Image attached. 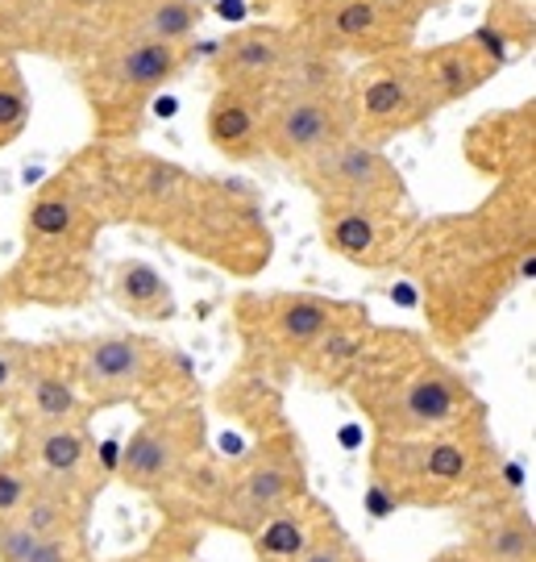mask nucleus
<instances>
[{"label": "nucleus", "instance_id": "obj_25", "mask_svg": "<svg viewBox=\"0 0 536 562\" xmlns=\"http://www.w3.org/2000/svg\"><path fill=\"white\" fill-rule=\"evenodd\" d=\"M333 521H338V517L304 492L299 501H292L287 508H278L275 517H266V521L250 533L254 559L259 562H299L304 554H308V546L317 542Z\"/></svg>", "mask_w": 536, "mask_h": 562}, {"label": "nucleus", "instance_id": "obj_19", "mask_svg": "<svg viewBox=\"0 0 536 562\" xmlns=\"http://www.w3.org/2000/svg\"><path fill=\"white\" fill-rule=\"evenodd\" d=\"M287 46H292V25H241V30H233L213 55L217 88H246V92H262L271 101V83L283 67Z\"/></svg>", "mask_w": 536, "mask_h": 562}, {"label": "nucleus", "instance_id": "obj_26", "mask_svg": "<svg viewBox=\"0 0 536 562\" xmlns=\"http://www.w3.org/2000/svg\"><path fill=\"white\" fill-rule=\"evenodd\" d=\"M345 59L320 50L317 42L299 38L292 30V46L283 55L275 83H271V101H312V97H345Z\"/></svg>", "mask_w": 536, "mask_h": 562}, {"label": "nucleus", "instance_id": "obj_23", "mask_svg": "<svg viewBox=\"0 0 536 562\" xmlns=\"http://www.w3.org/2000/svg\"><path fill=\"white\" fill-rule=\"evenodd\" d=\"M271 101L262 92L246 88H217L208 113H204V134L213 142V150L229 162L262 159V125H266Z\"/></svg>", "mask_w": 536, "mask_h": 562}, {"label": "nucleus", "instance_id": "obj_13", "mask_svg": "<svg viewBox=\"0 0 536 562\" xmlns=\"http://www.w3.org/2000/svg\"><path fill=\"white\" fill-rule=\"evenodd\" d=\"M296 180L320 204H383V209H408L412 204L408 183H403L396 162L387 159V150L357 138L338 142L312 162H304Z\"/></svg>", "mask_w": 536, "mask_h": 562}, {"label": "nucleus", "instance_id": "obj_36", "mask_svg": "<svg viewBox=\"0 0 536 562\" xmlns=\"http://www.w3.org/2000/svg\"><path fill=\"white\" fill-rule=\"evenodd\" d=\"M4 308H9V304H4V296H0V338H4Z\"/></svg>", "mask_w": 536, "mask_h": 562}, {"label": "nucleus", "instance_id": "obj_9", "mask_svg": "<svg viewBox=\"0 0 536 562\" xmlns=\"http://www.w3.org/2000/svg\"><path fill=\"white\" fill-rule=\"evenodd\" d=\"M345 301L317 292H246L233 304V325L241 338V375L271 380L299 371L312 341L333 325Z\"/></svg>", "mask_w": 536, "mask_h": 562}, {"label": "nucleus", "instance_id": "obj_3", "mask_svg": "<svg viewBox=\"0 0 536 562\" xmlns=\"http://www.w3.org/2000/svg\"><path fill=\"white\" fill-rule=\"evenodd\" d=\"M109 222L113 213L104 196L100 146H88L25 204V255L0 280L4 304H80L92 288L88 259Z\"/></svg>", "mask_w": 536, "mask_h": 562}, {"label": "nucleus", "instance_id": "obj_21", "mask_svg": "<svg viewBox=\"0 0 536 562\" xmlns=\"http://www.w3.org/2000/svg\"><path fill=\"white\" fill-rule=\"evenodd\" d=\"M466 517H470L466 546L482 562H536V525L520 501L487 492L482 501L466 504Z\"/></svg>", "mask_w": 536, "mask_h": 562}, {"label": "nucleus", "instance_id": "obj_14", "mask_svg": "<svg viewBox=\"0 0 536 562\" xmlns=\"http://www.w3.org/2000/svg\"><path fill=\"white\" fill-rule=\"evenodd\" d=\"M320 241L329 255L354 262L362 271H391L403 262L417 213L408 209H383V204H320L317 213Z\"/></svg>", "mask_w": 536, "mask_h": 562}, {"label": "nucleus", "instance_id": "obj_15", "mask_svg": "<svg viewBox=\"0 0 536 562\" xmlns=\"http://www.w3.org/2000/svg\"><path fill=\"white\" fill-rule=\"evenodd\" d=\"M13 454L30 471L38 492H50V496L92 508V496L100 492V462L92 434H88V422L21 429Z\"/></svg>", "mask_w": 536, "mask_h": 562}, {"label": "nucleus", "instance_id": "obj_27", "mask_svg": "<svg viewBox=\"0 0 536 562\" xmlns=\"http://www.w3.org/2000/svg\"><path fill=\"white\" fill-rule=\"evenodd\" d=\"M109 296L121 313H129L134 322H175L179 301L171 280L162 276L155 262L146 259H121L109 276Z\"/></svg>", "mask_w": 536, "mask_h": 562}, {"label": "nucleus", "instance_id": "obj_5", "mask_svg": "<svg viewBox=\"0 0 536 562\" xmlns=\"http://www.w3.org/2000/svg\"><path fill=\"white\" fill-rule=\"evenodd\" d=\"M499 475L487 417L370 442V492L391 508H457L482 501Z\"/></svg>", "mask_w": 536, "mask_h": 562}, {"label": "nucleus", "instance_id": "obj_12", "mask_svg": "<svg viewBox=\"0 0 536 562\" xmlns=\"http://www.w3.org/2000/svg\"><path fill=\"white\" fill-rule=\"evenodd\" d=\"M420 18L412 0H296L292 30L338 59H378L412 50Z\"/></svg>", "mask_w": 536, "mask_h": 562}, {"label": "nucleus", "instance_id": "obj_8", "mask_svg": "<svg viewBox=\"0 0 536 562\" xmlns=\"http://www.w3.org/2000/svg\"><path fill=\"white\" fill-rule=\"evenodd\" d=\"M67 359L92 413L129 401L171 404L183 401V387H187L183 362L162 341L141 338V334H96V338L67 341Z\"/></svg>", "mask_w": 536, "mask_h": 562}, {"label": "nucleus", "instance_id": "obj_35", "mask_svg": "<svg viewBox=\"0 0 536 562\" xmlns=\"http://www.w3.org/2000/svg\"><path fill=\"white\" fill-rule=\"evenodd\" d=\"M420 13H429V9H441V4H454V0H412Z\"/></svg>", "mask_w": 536, "mask_h": 562}, {"label": "nucleus", "instance_id": "obj_10", "mask_svg": "<svg viewBox=\"0 0 536 562\" xmlns=\"http://www.w3.org/2000/svg\"><path fill=\"white\" fill-rule=\"evenodd\" d=\"M345 109H350L354 138L370 142V146L412 134L441 113L437 97L424 80L417 46L399 50V55L362 59V67L350 71V80H345Z\"/></svg>", "mask_w": 536, "mask_h": 562}, {"label": "nucleus", "instance_id": "obj_34", "mask_svg": "<svg viewBox=\"0 0 536 562\" xmlns=\"http://www.w3.org/2000/svg\"><path fill=\"white\" fill-rule=\"evenodd\" d=\"M429 562H478V554L466 542H454V546H445V550H437Z\"/></svg>", "mask_w": 536, "mask_h": 562}, {"label": "nucleus", "instance_id": "obj_22", "mask_svg": "<svg viewBox=\"0 0 536 562\" xmlns=\"http://www.w3.org/2000/svg\"><path fill=\"white\" fill-rule=\"evenodd\" d=\"M370 338H375V322H370L366 304L345 301L333 325L312 341V350L299 362L304 380L317 383V387H345V380L354 375V367L366 355Z\"/></svg>", "mask_w": 536, "mask_h": 562}, {"label": "nucleus", "instance_id": "obj_20", "mask_svg": "<svg viewBox=\"0 0 536 562\" xmlns=\"http://www.w3.org/2000/svg\"><path fill=\"white\" fill-rule=\"evenodd\" d=\"M199 18H204L199 0H96L88 9V25L96 30L167 42V46H187L199 30Z\"/></svg>", "mask_w": 536, "mask_h": 562}, {"label": "nucleus", "instance_id": "obj_16", "mask_svg": "<svg viewBox=\"0 0 536 562\" xmlns=\"http://www.w3.org/2000/svg\"><path fill=\"white\" fill-rule=\"evenodd\" d=\"M354 138L345 97H312V101H271L262 125V155L299 171L304 162L324 155L329 146Z\"/></svg>", "mask_w": 536, "mask_h": 562}, {"label": "nucleus", "instance_id": "obj_7", "mask_svg": "<svg viewBox=\"0 0 536 562\" xmlns=\"http://www.w3.org/2000/svg\"><path fill=\"white\" fill-rule=\"evenodd\" d=\"M71 59L80 63V88L92 109L96 138L104 146H117V142L138 138L150 97L187 67V46L109 34L88 25V13H80Z\"/></svg>", "mask_w": 536, "mask_h": 562}, {"label": "nucleus", "instance_id": "obj_30", "mask_svg": "<svg viewBox=\"0 0 536 562\" xmlns=\"http://www.w3.org/2000/svg\"><path fill=\"white\" fill-rule=\"evenodd\" d=\"M34 117V97L13 59H0V150L13 146Z\"/></svg>", "mask_w": 536, "mask_h": 562}, {"label": "nucleus", "instance_id": "obj_1", "mask_svg": "<svg viewBox=\"0 0 536 562\" xmlns=\"http://www.w3.org/2000/svg\"><path fill=\"white\" fill-rule=\"evenodd\" d=\"M399 267L417 276L433 338L470 341L512 288L533 280L536 183L508 180L470 213L420 222Z\"/></svg>", "mask_w": 536, "mask_h": 562}, {"label": "nucleus", "instance_id": "obj_38", "mask_svg": "<svg viewBox=\"0 0 536 562\" xmlns=\"http://www.w3.org/2000/svg\"><path fill=\"white\" fill-rule=\"evenodd\" d=\"M478 562H482V559H478Z\"/></svg>", "mask_w": 536, "mask_h": 562}, {"label": "nucleus", "instance_id": "obj_2", "mask_svg": "<svg viewBox=\"0 0 536 562\" xmlns=\"http://www.w3.org/2000/svg\"><path fill=\"white\" fill-rule=\"evenodd\" d=\"M104 196L113 222L146 225L175 241L179 250L213 262L229 276H259L275 255L271 225L262 217V204L250 188L225 183L213 176H196L171 159L104 146Z\"/></svg>", "mask_w": 536, "mask_h": 562}, {"label": "nucleus", "instance_id": "obj_32", "mask_svg": "<svg viewBox=\"0 0 536 562\" xmlns=\"http://www.w3.org/2000/svg\"><path fill=\"white\" fill-rule=\"evenodd\" d=\"M25 362H30V346H25V341L0 338V413H9L13 401H18Z\"/></svg>", "mask_w": 536, "mask_h": 562}, {"label": "nucleus", "instance_id": "obj_28", "mask_svg": "<svg viewBox=\"0 0 536 562\" xmlns=\"http://www.w3.org/2000/svg\"><path fill=\"white\" fill-rule=\"evenodd\" d=\"M470 38L495 59V67L503 71L508 63L533 50L536 42V18H533V0H491L487 21L478 25Z\"/></svg>", "mask_w": 536, "mask_h": 562}, {"label": "nucleus", "instance_id": "obj_11", "mask_svg": "<svg viewBox=\"0 0 536 562\" xmlns=\"http://www.w3.org/2000/svg\"><path fill=\"white\" fill-rule=\"evenodd\" d=\"M308 492V467H304V446L299 438L278 425L266 429L262 442L246 459L220 475L217 501L208 521L225 525L233 533H254L266 517H275L278 508H287Z\"/></svg>", "mask_w": 536, "mask_h": 562}, {"label": "nucleus", "instance_id": "obj_33", "mask_svg": "<svg viewBox=\"0 0 536 562\" xmlns=\"http://www.w3.org/2000/svg\"><path fill=\"white\" fill-rule=\"evenodd\" d=\"M299 562H366V559H362V554L354 550L350 533H345V529L333 521L329 529H324V533H320L317 542L308 546V554H304Z\"/></svg>", "mask_w": 536, "mask_h": 562}, {"label": "nucleus", "instance_id": "obj_6", "mask_svg": "<svg viewBox=\"0 0 536 562\" xmlns=\"http://www.w3.org/2000/svg\"><path fill=\"white\" fill-rule=\"evenodd\" d=\"M117 475L125 487L167 504L175 521L213 517V501L225 471H217L208 450V422L199 401L183 396V401L150 408L121 450Z\"/></svg>", "mask_w": 536, "mask_h": 562}, {"label": "nucleus", "instance_id": "obj_18", "mask_svg": "<svg viewBox=\"0 0 536 562\" xmlns=\"http://www.w3.org/2000/svg\"><path fill=\"white\" fill-rule=\"evenodd\" d=\"M466 162L491 180H533L536 171V104H516L478 117L461 138Z\"/></svg>", "mask_w": 536, "mask_h": 562}, {"label": "nucleus", "instance_id": "obj_24", "mask_svg": "<svg viewBox=\"0 0 536 562\" xmlns=\"http://www.w3.org/2000/svg\"><path fill=\"white\" fill-rule=\"evenodd\" d=\"M417 55H420V67H424V80H429V88H433V97H437L441 109H449V104L475 97L482 83L499 76L495 59H491L470 34L457 42L429 46V50H417Z\"/></svg>", "mask_w": 536, "mask_h": 562}, {"label": "nucleus", "instance_id": "obj_4", "mask_svg": "<svg viewBox=\"0 0 536 562\" xmlns=\"http://www.w3.org/2000/svg\"><path fill=\"white\" fill-rule=\"evenodd\" d=\"M341 392H350L375 438L433 434L487 417L475 387L429 341L408 329H383V325H375V338Z\"/></svg>", "mask_w": 536, "mask_h": 562}, {"label": "nucleus", "instance_id": "obj_37", "mask_svg": "<svg viewBox=\"0 0 536 562\" xmlns=\"http://www.w3.org/2000/svg\"><path fill=\"white\" fill-rule=\"evenodd\" d=\"M262 4H278V0H262Z\"/></svg>", "mask_w": 536, "mask_h": 562}, {"label": "nucleus", "instance_id": "obj_17", "mask_svg": "<svg viewBox=\"0 0 536 562\" xmlns=\"http://www.w3.org/2000/svg\"><path fill=\"white\" fill-rule=\"evenodd\" d=\"M4 417L13 425V434L46 429V425H76L92 417L76 383V371H71V359H67V346H30L18 401Z\"/></svg>", "mask_w": 536, "mask_h": 562}, {"label": "nucleus", "instance_id": "obj_31", "mask_svg": "<svg viewBox=\"0 0 536 562\" xmlns=\"http://www.w3.org/2000/svg\"><path fill=\"white\" fill-rule=\"evenodd\" d=\"M38 487L30 480V471L18 462V454L9 450V454H0V521H9V517H18L21 508L30 504Z\"/></svg>", "mask_w": 536, "mask_h": 562}, {"label": "nucleus", "instance_id": "obj_29", "mask_svg": "<svg viewBox=\"0 0 536 562\" xmlns=\"http://www.w3.org/2000/svg\"><path fill=\"white\" fill-rule=\"evenodd\" d=\"M0 562H92L83 533L42 538L18 521H0Z\"/></svg>", "mask_w": 536, "mask_h": 562}]
</instances>
